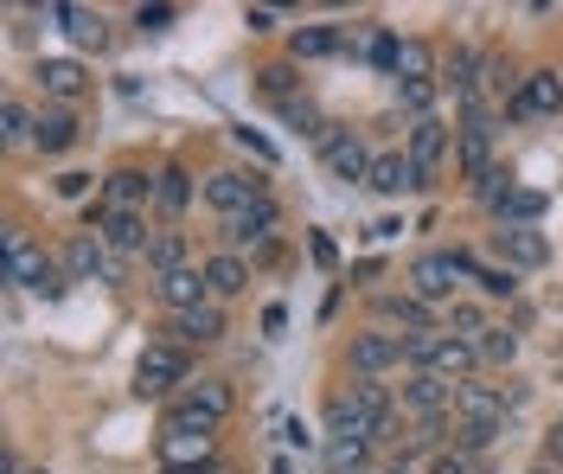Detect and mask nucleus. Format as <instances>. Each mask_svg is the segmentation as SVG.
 I'll use <instances>...</instances> for the list:
<instances>
[{
	"label": "nucleus",
	"mask_w": 563,
	"mask_h": 474,
	"mask_svg": "<svg viewBox=\"0 0 563 474\" xmlns=\"http://www.w3.org/2000/svg\"><path fill=\"white\" fill-rule=\"evenodd\" d=\"M0 251H7V263H0V276L13 283V289H33V295H65V263L52 251H38L33 238L20 231V224H7V238H0Z\"/></svg>",
	"instance_id": "f257e3e1"
},
{
	"label": "nucleus",
	"mask_w": 563,
	"mask_h": 474,
	"mask_svg": "<svg viewBox=\"0 0 563 474\" xmlns=\"http://www.w3.org/2000/svg\"><path fill=\"white\" fill-rule=\"evenodd\" d=\"M238 410V392H231V378H192L174 404H167V417H161V430H206L218 437V423Z\"/></svg>",
	"instance_id": "f03ea898"
},
{
	"label": "nucleus",
	"mask_w": 563,
	"mask_h": 474,
	"mask_svg": "<svg viewBox=\"0 0 563 474\" xmlns=\"http://www.w3.org/2000/svg\"><path fill=\"white\" fill-rule=\"evenodd\" d=\"M404 353H410V365H417V372H435V378H449V385H467V378L481 372L474 346H467V340H455L449 328L404 333Z\"/></svg>",
	"instance_id": "7ed1b4c3"
},
{
	"label": "nucleus",
	"mask_w": 563,
	"mask_h": 474,
	"mask_svg": "<svg viewBox=\"0 0 563 474\" xmlns=\"http://www.w3.org/2000/svg\"><path fill=\"white\" fill-rule=\"evenodd\" d=\"M461 283H474V256L467 251H422L417 263H410V295H417L422 308L455 301Z\"/></svg>",
	"instance_id": "20e7f679"
},
{
	"label": "nucleus",
	"mask_w": 563,
	"mask_h": 474,
	"mask_svg": "<svg viewBox=\"0 0 563 474\" xmlns=\"http://www.w3.org/2000/svg\"><path fill=\"white\" fill-rule=\"evenodd\" d=\"M276 231H282V206H276V199L250 206V212H238V219H218V238H224V251H250L256 263L276 251Z\"/></svg>",
	"instance_id": "39448f33"
},
{
	"label": "nucleus",
	"mask_w": 563,
	"mask_h": 474,
	"mask_svg": "<svg viewBox=\"0 0 563 474\" xmlns=\"http://www.w3.org/2000/svg\"><path fill=\"white\" fill-rule=\"evenodd\" d=\"M174 385H192V360H186V346H147L135 365V392L141 398H167Z\"/></svg>",
	"instance_id": "423d86ee"
},
{
	"label": "nucleus",
	"mask_w": 563,
	"mask_h": 474,
	"mask_svg": "<svg viewBox=\"0 0 563 474\" xmlns=\"http://www.w3.org/2000/svg\"><path fill=\"white\" fill-rule=\"evenodd\" d=\"M218 469V437L206 430H161V474H211Z\"/></svg>",
	"instance_id": "0eeeda50"
},
{
	"label": "nucleus",
	"mask_w": 563,
	"mask_h": 474,
	"mask_svg": "<svg viewBox=\"0 0 563 474\" xmlns=\"http://www.w3.org/2000/svg\"><path fill=\"white\" fill-rule=\"evenodd\" d=\"M263 199H269V180H263V174H238V167H224V174H211L206 180V206L218 212V219H238V212L263 206Z\"/></svg>",
	"instance_id": "6e6552de"
},
{
	"label": "nucleus",
	"mask_w": 563,
	"mask_h": 474,
	"mask_svg": "<svg viewBox=\"0 0 563 474\" xmlns=\"http://www.w3.org/2000/svg\"><path fill=\"white\" fill-rule=\"evenodd\" d=\"M58 263H65L70 283H115V256L103 251L97 231H70L65 244H58Z\"/></svg>",
	"instance_id": "1a4fd4ad"
},
{
	"label": "nucleus",
	"mask_w": 563,
	"mask_h": 474,
	"mask_svg": "<svg viewBox=\"0 0 563 474\" xmlns=\"http://www.w3.org/2000/svg\"><path fill=\"white\" fill-rule=\"evenodd\" d=\"M346 365L358 372V378H385V372H397V365H410V353H404V333H352V353Z\"/></svg>",
	"instance_id": "9d476101"
},
{
	"label": "nucleus",
	"mask_w": 563,
	"mask_h": 474,
	"mask_svg": "<svg viewBox=\"0 0 563 474\" xmlns=\"http://www.w3.org/2000/svg\"><path fill=\"white\" fill-rule=\"evenodd\" d=\"M493 256H499L506 269H544V263H551V238H544L538 224H499V231H493Z\"/></svg>",
	"instance_id": "9b49d317"
},
{
	"label": "nucleus",
	"mask_w": 563,
	"mask_h": 474,
	"mask_svg": "<svg viewBox=\"0 0 563 474\" xmlns=\"http://www.w3.org/2000/svg\"><path fill=\"white\" fill-rule=\"evenodd\" d=\"M563 110V71H526L519 97L506 103V122H538V115Z\"/></svg>",
	"instance_id": "f8f14e48"
},
{
	"label": "nucleus",
	"mask_w": 563,
	"mask_h": 474,
	"mask_svg": "<svg viewBox=\"0 0 563 474\" xmlns=\"http://www.w3.org/2000/svg\"><path fill=\"white\" fill-rule=\"evenodd\" d=\"M404 417L410 423H429V417H455V385L449 378H435V372H410V385H404Z\"/></svg>",
	"instance_id": "ddd939ff"
},
{
	"label": "nucleus",
	"mask_w": 563,
	"mask_h": 474,
	"mask_svg": "<svg viewBox=\"0 0 563 474\" xmlns=\"http://www.w3.org/2000/svg\"><path fill=\"white\" fill-rule=\"evenodd\" d=\"M320 161H327L333 180H372V154H365V135L358 129H327Z\"/></svg>",
	"instance_id": "4468645a"
},
{
	"label": "nucleus",
	"mask_w": 563,
	"mask_h": 474,
	"mask_svg": "<svg viewBox=\"0 0 563 474\" xmlns=\"http://www.w3.org/2000/svg\"><path fill=\"white\" fill-rule=\"evenodd\" d=\"M90 231L103 238L109 256H141V251H147V238H154L141 212H109V206H103V212H90Z\"/></svg>",
	"instance_id": "2eb2a0df"
},
{
	"label": "nucleus",
	"mask_w": 563,
	"mask_h": 474,
	"mask_svg": "<svg viewBox=\"0 0 563 474\" xmlns=\"http://www.w3.org/2000/svg\"><path fill=\"white\" fill-rule=\"evenodd\" d=\"M449 142H455V135H449V122H442V115H422V122H410V147H404V154L422 167V180H435Z\"/></svg>",
	"instance_id": "dca6fc26"
},
{
	"label": "nucleus",
	"mask_w": 563,
	"mask_h": 474,
	"mask_svg": "<svg viewBox=\"0 0 563 474\" xmlns=\"http://www.w3.org/2000/svg\"><path fill=\"white\" fill-rule=\"evenodd\" d=\"M455 161H461V174H467L474 186L499 174V167H493V129L487 122H461L455 129Z\"/></svg>",
	"instance_id": "f3484780"
},
{
	"label": "nucleus",
	"mask_w": 563,
	"mask_h": 474,
	"mask_svg": "<svg viewBox=\"0 0 563 474\" xmlns=\"http://www.w3.org/2000/svg\"><path fill=\"white\" fill-rule=\"evenodd\" d=\"M154 174H147V167H115V174H109L103 180V206L109 212H141V206H147V199H154Z\"/></svg>",
	"instance_id": "a211bd4d"
},
{
	"label": "nucleus",
	"mask_w": 563,
	"mask_h": 474,
	"mask_svg": "<svg viewBox=\"0 0 563 474\" xmlns=\"http://www.w3.org/2000/svg\"><path fill=\"white\" fill-rule=\"evenodd\" d=\"M372 192H385V199H397V192H422V167L417 161H410V154H378V161H372Z\"/></svg>",
	"instance_id": "6ab92c4d"
},
{
	"label": "nucleus",
	"mask_w": 563,
	"mask_h": 474,
	"mask_svg": "<svg viewBox=\"0 0 563 474\" xmlns=\"http://www.w3.org/2000/svg\"><path fill=\"white\" fill-rule=\"evenodd\" d=\"M154 295H161V308H174V315H186V308H199V301H211L206 289V269H174V276H154Z\"/></svg>",
	"instance_id": "aec40b11"
},
{
	"label": "nucleus",
	"mask_w": 563,
	"mask_h": 474,
	"mask_svg": "<svg viewBox=\"0 0 563 474\" xmlns=\"http://www.w3.org/2000/svg\"><path fill=\"white\" fill-rule=\"evenodd\" d=\"M38 90L52 97V103H77L84 90H90V77L77 58H38Z\"/></svg>",
	"instance_id": "412c9836"
},
{
	"label": "nucleus",
	"mask_w": 563,
	"mask_h": 474,
	"mask_svg": "<svg viewBox=\"0 0 563 474\" xmlns=\"http://www.w3.org/2000/svg\"><path fill=\"white\" fill-rule=\"evenodd\" d=\"M340 52H352L346 26H295V38H288V58L295 65L301 58H340Z\"/></svg>",
	"instance_id": "4be33fe9"
},
{
	"label": "nucleus",
	"mask_w": 563,
	"mask_h": 474,
	"mask_svg": "<svg viewBox=\"0 0 563 474\" xmlns=\"http://www.w3.org/2000/svg\"><path fill=\"white\" fill-rule=\"evenodd\" d=\"M199 269H206V289H211V301H231V295H244V289H250V263H244L238 251H218V256H206Z\"/></svg>",
	"instance_id": "5701e85b"
},
{
	"label": "nucleus",
	"mask_w": 563,
	"mask_h": 474,
	"mask_svg": "<svg viewBox=\"0 0 563 474\" xmlns=\"http://www.w3.org/2000/svg\"><path fill=\"white\" fill-rule=\"evenodd\" d=\"M174 333L186 340V346H211V340H224V301H199V308L174 315Z\"/></svg>",
	"instance_id": "b1692460"
},
{
	"label": "nucleus",
	"mask_w": 563,
	"mask_h": 474,
	"mask_svg": "<svg viewBox=\"0 0 563 474\" xmlns=\"http://www.w3.org/2000/svg\"><path fill=\"white\" fill-rule=\"evenodd\" d=\"M372 308H378V321H390V328H410V333H429V328H435V321H429V308H422L410 289H404V295H378Z\"/></svg>",
	"instance_id": "393cba45"
},
{
	"label": "nucleus",
	"mask_w": 563,
	"mask_h": 474,
	"mask_svg": "<svg viewBox=\"0 0 563 474\" xmlns=\"http://www.w3.org/2000/svg\"><path fill=\"white\" fill-rule=\"evenodd\" d=\"M84 129H77V115L70 110H38V129H33V147L38 154H65Z\"/></svg>",
	"instance_id": "a878e982"
},
{
	"label": "nucleus",
	"mask_w": 563,
	"mask_h": 474,
	"mask_svg": "<svg viewBox=\"0 0 563 474\" xmlns=\"http://www.w3.org/2000/svg\"><path fill=\"white\" fill-rule=\"evenodd\" d=\"M372 455V437L365 430H346V437H327V469L333 474H358Z\"/></svg>",
	"instance_id": "bb28decb"
},
{
	"label": "nucleus",
	"mask_w": 563,
	"mask_h": 474,
	"mask_svg": "<svg viewBox=\"0 0 563 474\" xmlns=\"http://www.w3.org/2000/svg\"><path fill=\"white\" fill-rule=\"evenodd\" d=\"M45 20H58L77 45H103V13H90V7H45Z\"/></svg>",
	"instance_id": "cd10ccee"
},
{
	"label": "nucleus",
	"mask_w": 563,
	"mask_h": 474,
	"mask_svg": "<svg viewBox=\"0 0 563 474\" xmlns=\"http://www.w3.org/2000/svg\"><path fill=\"white\" fill-rule=\"evenodd\" d=\"M141 256H147L154 276H174V269H186V238H179V231H154Z\"/></svg>",
	"instance_id": "c85d7f7f"
},
{
	"label": "nucleus",
	"mask_w": 563,
	"mask_h": 474,
	"mask_svg": "<svg viewBox=\"0 0 563 474\" xmlns=\"http://www.w3.org/2000/svg\"><path fill=\"white\" fill-rule=\"evenodd\" d=\"M544 219V192H531V186H512L506 199H499V224H538Z\"/></svg>",
	"instance_id": "c756f323"
},
{
	"label": "nucleus",
	"mask_w": 563,
	"mask_h": 474,
	"mask_svg": "<svg viewBox=\"0 0 563 474\" xmlns=\"http://www.w3.org/2000/svg\"><path fill=\"white\" fill-rule=\"evenodd\" d=\"M154 199H161V206H167V212H186V206H192V174H186V167H161V174H154Z\"/></svg>",
	"instance_id": "7c9ffc66"
},
{
	"label": "nucleus",
	"mask_w": 563,
	"mask_h": 474,
	"mask_svg": "<svg viewBox=\"0 0 563 474\" xmlns=\"http://www.w3.org/2000/svg\"><path fill=\"white\" fill-rule=\"evenodd\" d=\"M474 360L481 365H512L519 360V333L512 328H487L481 340H474Z\"/></svg>",
	"instance_id": "2f4dec72"
},
{
	"label": "nucleus",
	"mask_w": 563,
	"mask_h": 474,
	"mask_svg": "<svg viewBox=\"0 0 563 474\" xmlns=\"http://www.w3.org/2000/svg\"><path fill=\"white\" fill-rule=\"evenodd\" d=\"M33 129H38V115L20 103V97H7V110H0V142L7 147H26L33 142Z\"/></svg>",
	"instance_id": "473e14b6"
},
{
	"label": "nucleus",
	"mask_w": 563,
	"mask_h": 474,
	"mask_svg": "<svg viewBox=\"0 0 563 474\" xmlns=\"http://www.w3.org/2000/svg\"><path fill=\"white\" fill-rule=\"evenodd\" d=\"M474 289L493 295V301H512V295H519V276H512L506 263H474Z\"/></svg>",
	"instance_id": "72a5a7b5"
},
{
	"label": "nucleus",
	"mask_w": 563,
	"mask_h": 474,
	"mask_svg": "<svg viewBox=\"0 0 563 474\" xmlns=\"http://www.w3.org/2000/svg\"><path fill=\"white\" fill-rule=\"evenodd\" d=\"M404 77H422V84H442V77H435V52H429L422 38H404V58H397V84H404Z\"/></svg>",
	"instance_id": "f704fd0d"
},
{
	"label": "nucleus",
	"mask_w": 563,
	"mask_h": 474,
	"mask_svg": "<svg viewBox=\"0 0 563 474\" xmlns=\"http://www.w3.org/2000/svg\"><path fill=\"white\" fill-rule=\"evenodd\" d=\"M295 84H301V77L288 71V65H263V71H256V90H263V97H276V110H282V103H295Z\"/></svg>",
	"instance_id": "c9c22d12"
},
{
	"label": "nucleus",
	"mask_w": 563,
	"mask_h": 474,
	"mask_svg": "<svg viewBox=\"0 0 563 474\" xmlns=\"http://www.w3.org/2000/svg\"><path fill=\"white\" fill-rule=\"evenodd\" d=\"M487 328H493V321L474 308V301H455V308H449V333H455V340H467V346H474Z\"/></svg>",
	"instance_id": "e433bc0d"
},
{
	"label": "nucleus",
	"mask_w": 563,
	"mask_h": 474,
	"mask_svg": "<svg viewBox=\"0 0 563 474\" xmlns=\"http://www.w3.org/2000/svg\"><path fill=\"white\" fill-rule=\"evenodd\" d=\"M435 90H442V84H422V77H404V84H397V103H404V110H410V115L422 122V115L435 110Z\"/></svg>",
	"instance_id": "4c0bfd02"
},
{
	"label": "nucleus",
	"mask_w": 563,
	"mask_h": 474,
	"mask_svg": "<svg viewBox=\"0 0 563 474\" xmlns=\"http://www.w3.org/2000/svg\"><path fill=\"white\" fill-rule=\"evenodd\" d=\"M282 122H288V129H301V135H314V142H327V122H320V110L308 103V97L282 103Z\"/></svg>",
	"instance_id": "58836bf2"
},
{
	"label": "nucleus",
	"mask_w": 563,
	"mask_h": 474,
	"mask_svg": "<svg viewBox=\"0 0 563 474\" xmlns=\"http://www.w3.org/2000/svg\"><path fill=\"white\" fill-rule=\"evenodd\" d=\"M429 474H487V462L467 449H442V455H429Z\"/></svg>",
	"instance_id": "ea45409f"
},
{
	"label": "nucleus",
	"mask_w": 563,
	"mask_h": 474,
	"mask_svg": "<svg viewBox=\"0 0 563 474\" xmlns=\"http://www.w3.org/2000/svg\"><path fill=\"white\" fill-rule=\"evenodd\" d=\"M174 20H179L174 7H141V13H135V26H141V33H167Z\"/></svg>",
	"instance_id": "a19ab883"
},
{
	"label": "nucleus",
	"mask_w": 563,
	"mask_h": 474,
	"mask_svg": "<svg viewBox=\"0 0 563 474\" xmlns=\"http://www.w3.org/2000/svg\"><path fill=\"white\" fill-rule=\"evenodd\" d=\"M231 135H238V142L256 154V161H276V142H269V135H256V129H231Z\"/></svg>",
	"instance_id": "79ce46f5"
},
{
	"label": "nucleus",
	"mask_w": 563,
	"mask_h": 474,
	"mask_svg": "<svg viewBox=\"0 0 563 474\" xmlns=\"http://www.w3.org/2000/svg\"><path fill=\"white\" fill-rule=\"evenodd\" d=\"M244 26L250 33H276V13L269 7H244Z\"/></svg>",
	"instance_id": "37998d69"
},
{
	"label": "nucleus",
	"mask_w": 563,
	"mask_h": 474,
	"mask_svg": "<svg viewBox=\"0 0 563 474\" xmlns=\"http://www.w3.org/2000/svg\"><path fill=\"white\" fill-rule=\"evenodd\" d=\"M282 442H288V449H308V423H301V417H288V423H282Z\"/></svg>",
	"instance_id": "c03bdc74"
},
{
	"label": "nucleus",
	"mask_w": 563,
	"mask_h": 474,
	"mask_svg": "<svg viewBox=\"0 0 563 474\" xmlns=\"http://www.w3.org/2000/svg\"><path fill=\"white\" fill-rule=\"evenodd\" d=\"M58 192H65V199H84V192H90V174H58Z\"/></svg>",
	"instance_id": "a18cd8bd"
},
{
	"label": "nucleus",
	"mask_w": 563,
	"mask_h": 474,
	"mask_svg": "<svg viewBox=\"0 0 563 474\" xmlns=\"http://www.w3.org/2000/svg\"><path fill=\"white\" fill-rule=\"evenodd\" d=\"M333 256H340V251H333V238H327V231H314V263H320V269H333Z\"/></svg>",
	"instance_id": "49530a36"
},
{
	"label": "nucleus",
	"mask_w": 563,
	"mask_h": 474,
	"mask_svg": "<svg viewBox=\"0 0 563 474\" xmlns=\"http://www.w3.org/2000/svg\"><path fill=\"white\" fill-rule=\"evenodd\" d=\"M551 462H563V423L551 430Z\"/></svg>",
	"instance_id": "de8ad7c7"
},
{
	"label": "nucleus",
	"mask_w": 563,
	"mask_h": 474,
	"mask_svg": "<svg viewBox=\"0 0 563 474\" xmlns=\"http://www.w3.org/2000/svg\"><path fill=\"white\" fill-rule=\"evenodd\" d=\"M0 474H20V455H13V449H7V455H0Z\"/></svg>",
	"instance_id": "09e8293b"
},
{
	"label": "nucleus",
	"mask_w": 563,
	"mask_h": 474,
	"mask_svg": "<svg viewBox=\"0 0 563 474\" xmlns=\"http://www.w3.org/2000/svg\"><path fill=\"white\" fill-rule=\"evenodd\" d=\"M269 474H295V462H288V455H276V462H269Z\"/></svg>",
	"instance_id": "8fccbe9b"
},
{
	"label": "nucleus",
	"mask_w": 563,
	"mask_h": 474,
	"mask_svg": "<svg viewBox=\"0 0 563 474\" xmlns=\"http://www.w3.org/2000/svg\"><path fill=\"white\" fill-rule=\"evenodd\" d=\"M531 474H558V469H531Z\"/></svg>",
	"instance_id": "3c124183"
},
{
	"label": "nucleus",
	"mask_w": 563,
	"mask_h": 474,
	"mask_svg": "<svg viewBox=\"0 0 563 474\" xmlns=\"http://www.w3.org/2000/svg\"><path fill=\"white\" fill-rule=\"evenodd\" d=\"M211 474H231V469H211Z\"/></svg>",
	"instance_id": "603ef678"
},
{
	"label": "nucleus",
	"mask_w": 563,
	"mask_h": 474,
	"mask_svg": "<svg viewBox=\"0 0 563 474\" xmlns=\"http://www.w3.org/2000/svg\"><path fill=\"white\" fill-rule=\"evenodd\" d=\"M33 474H52V469H33Z\"/></svg>",
	"instance_id": "864d4df0"
},
{
	"label": "nucleus",
	"mask_w": 563,
	"mask_h": 474,
	"mask_svg": "<svg viewBox=\"0 0 563 474\" xmlns=\"http://www.w3.org/2000/svg\"><path fill=\"white\" fill-rule=\"evenodd\" d=\"M358 474H365V469H358Z\"/></svg>",
	"instance_id": "5fc2aeb1"
}]
</instances>
